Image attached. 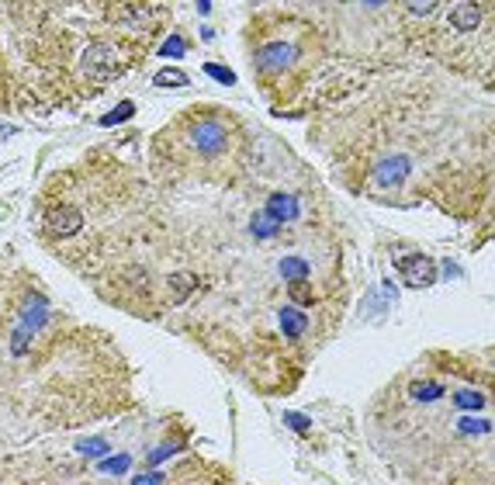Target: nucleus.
<instances>
[{"mask_svg":"<svg viewBox=\"0 0 495 485\" xmlns=\"http://www.w3.org/2000/svg\"><path fill=\"white\" fill-rule=\"evenodd\" d=\"M45 319H49V301H45L42 294H31L28 305H24V315H21V322H17V329H14V340H10V354H14V357H21V354L28 350V340L45 326Z\"/></svg>","mask_w":495,"mask_h":485,"instance_id":"nucleus-1","label":"nucleus"},{"mask_svg":"<svg viewBox=\"0 0 495 485\" xmlns=\"http://www.w3.org/2000/svg\"><path fill=\"white\" fill-rule=\"evenodd\" d=\"M84 73L94 77V80H104V77H114L118 73V52L111 42H94L91 49H84V59H80Z\"/></svg>","mask_w":495,"mask_h":485,"instance_id":"nucleus-2","label":"nucleus"},{"mask_svg":"<svg viewBox=\"0 0 495 485\" xmlns=\"http://www.w3.org/2000/svg\"><path fill=\"white\" fill-rule=\"evenodd\" d=\"M398 271H402V281L409 288H429L436 281V264L429 257H419V253H409L398 260Z\"/></svg>","mask_w":495,"mask_h":485,"instance_id":"nucleus-3","label":"nucleus"},{"mask_svg":"<svg viewBox=\"0 0 495 485\" xmlns=\"http://www.w3.org/2000/svg\"><path fill=\"white\" fill-rule=\"evenodd\" d=\"M298 59V49L291 42H264L260 52H257V66L264 73H277V70H288Z\"/></svg>","mask_w":495,"mask_h":485,"instance_id":"nucleus-4","label":"nucleus"},{"mask_svg":"<svg viewBox=\"0 0 495 485\" xmlns=\"http://www.w3.org/2000/svg\"><path fill=\"white\" fill-rule=\"evenodd\" d=\"M191 139H195L198 153H204V156H215V153L225 149V128H222V121H215V118L198 121V125L191 128Z\"/></svg>","mask_w":495,"mask_h":485,"instance_id":"nucleus-5","label":"nucleus"},{"mask_svg":"<svg viewBox=\"0 0 495 485\" xmlns=\"http://www.w3.org/2000/svg\"><path fill=\"white\" fill-rule=\"evenodd\" d=\"M409 174H412V160L405 153H395V156H388L374 167V184L378 188H398L402 181H409Z\"/></svg>","mask_w":495,"mask_h":485,"instance_id":"nucleus-6","label":"nucleus"},{"mask_svg":"<svg viewBox=\"0 0 495 485\" xmlns=\"http://www.w3.org/2000/svg\"><path fill=\"white\" fill-rule=\"evenodd\" d=\"M49 229H52V236H77L80 229H84V215L77 211V208H56L52 215H49Z\"/></svg>","mask_w":495,"mask_h":485,"instance_id":"nucleus-7","label":"nucleus"},{"mask_svg":"<svg viewBox=\"0 0 495 485\" xmlns=\"http://www.w3.org/2000/svg\"><path fill=\"white\" fill-rule=\"evenodd\" d=\"M264 215L274 218L277 225H281V222H291V218H298V197L295 194H274V197L267 201Z\"/></svg>","mask_w":495,"mask_h":485,"instance_id":"nucleus-8","label":"nucleus"},{"mask_svg":"<svg viewBox=\"0 0 495 485\" xmlns=\"http://www.w3.org/2000/svg\"><path fill=\"white\" fill-rule=\"evenodd\" d=\"M447 21H450L457 31H471V28H478V21H482V7H478V3H454L450 14H447Z\"/></svg>","mask_w":495,"mask_h":485,"instance_id":"nucleus-9","label":"nucleus"},{"mask_svg":"<svg viewBox=\"0 0 495 485\" xmlns=\"http://www.w3.org/2000/svg\"><path fill=\"white\" fill-rule=\"evenodd\" d=\"M277 322H281V329H284V336L288 340H298L301 333H305V312H298V308H291V305H284L281 312H277Z\"/></svg>","mask_w":495,"mask_h":485,"instance_id":"nucleus-10","label":"nucleus"},{"mask_svg":"<svg viewBox=\"0 0 495 485\" xmlns=\"http://www.w3.org/2000/svg\"><path fill=\"white\" fill-rule=\"evenodd\" d=\"M281 278H284L288 285H301V281L308 278V264H305L301 257H284V260H281Z\"/></svg>","mask_w":495,"mask_h":485,"instance_id":"nucleus-11","label":"nucleus"},{"mask_svg":"<svg viewBox=\"0 0 495 485\" xmlns=\"http://www.w3.org/2000/svg\"><path fill=\"white\" fill-rule=\"evenodd\" d=\"M409 395L416 402H436V398H443V385L440 382H416V385L409 388Z\"/></svg>","mask_w":495,"mask_h":485,"instance_id":"nucleus-12","label":"nucleus"},{"mask_svg":"<svg viewBox=\"0 0 495 485\" xmlns=\"http://www.w3.org/2000/svg\"><path fill=\"white\" fill-rule=\"evenodd\" d=\"M170 288H174V298L181 301V298H188L191 291L198 288V278L188 274V271H177V274H170Z\"/></svg>","mask_w":495,"mask_h":485,"instance_id":"nucleus-13","label":"nucleus"},{"mask_svg":"<svg viewBox=\"0 0 495 485\" xmlns=\"http://www.w3.org/2000/svg\"><path fill=\"white\" fill-rule=\"evenodd\" d=\"M485 402H489V398H485L482 391H475V388H464V391L454 395V405H457V409H485Z\"/></svg>","mask_w":495,"mask_h":485,"instance_id":"nucleus-14","label":"nucleus"},{"mask_svg":"<svg viewBox=\"0 0 495 485\" xmlns=\"http://www.w3.org/2000/svg\"><path fill=\"white\" fill-rule=\"evenodd\" d=\"M77 451H80L84 458H107V440H104V437H87V440L77 444Z\"/></svg>","mask_w":495,"mask_h":485,"instance_id":"nucleus-15","label":"nucleus"},{"mask_svg":"<svg viewBox=\"0 0 495 485\" xmlns=\"http://www.w3.org/2000/svg\"><path fill=\"white\" fill-rule=\"evenodd\" d=\"M250 229H253V236H260V239H267V236H277V229H281V225H277L274 218H267V215L260 211V215H253V222H250Z\"/></svg>","mask_w":495,"mask_h":485,"instance_id":"nucleus-16","label":"nucleus"},{"mask_svg":"<svg viewBox=\"0 0 495 485\" xmlns=\"http://www.w3.org/2000/svg\"><path fill=\"white\" fill-rule=\"evenodd\" d=\"M184 52H188V42H184L181 35H170V38L160 45V56H163V59H181Z\"/></svg>","mask_w":495,"mask_h":485,"instance_id":"nucleus-17","label":"nucleus"},{"mask_svg":"<svg viewBox=\"0 0 495 485\" xmlns=\"http://www.w3.org/2000/svg\"><path fill=\"white\" fill-rule=\"evenodd\" d=\"M204 73H208L211 80L225 84V87H232V84H236V73H232L229 66H222V63H204Z\"/></svg>","mask_w":495,"mask_h":485,"instance_id":"nucleus-18","label":"nucleus"},{"mask_svg":"<svg viewBox=\"0 0 495 485\" xmlns=\"http://www.w3.org/2000/svg\"><path fill=\"white\" fill-rule=\"evenodd\" d=\"M132 468V458L128 454H114V458H104L100 461V472H107V475H121V472H128Z\"/></svg>","mask_w":495,"mask_h":485,"instance_id":"nucleus-19","label":"nucleus"},{"mask_svg":"<svg viewBox=\"0 0 495 485\" xmlns=\"http://www.w3.org/2000/svg\"><path fill=\"white\" fill-rule=\"evenodd\" d=\"M156 87H184L188 84V77L184 73H177V70H163V73H156V80H153Z\"/></svg>","mask_w":495,"mask_h":485,"instance_id":"nucleus-20","label":"nucleus"},{"mask_svg":"<svg viewBox=\"0 0 495 485\" xmlns=\"http://www.w3.org/2000/svg\"><path fill=\"white\" fill-rule=\"evenodd\" d=\"M132 114H135V104H128V100H125L121 107H114L111 114H104V118H100V125H118V121H128Z\"/></svg>","mask_w":495,"mask_h":485,"instance_id":"nucleus-21","label":"nucleus"},{"mask_svg":"<svg viewBox=\"0 0 495 485\" xmlns=\"http://www.w3.org/2000/svg\"><path fill=\"white\" fill-rule=\"evenodd\" d=\"M181 451V444H167V447H156L153 454H149V465H160V461H167L170 454H177Z\"/></svg>","mask_w":495,"mask_h":485,"instance_id":"nucleus-22","label":"nucleus"},{"mask_svg":"<svg viewBox=\"0 0 495 485\" xmlns=\"http://www.w3.org/2000/svg\"><path fill=\"white\" fill-rule=\"evenodd\" d=\"M284 423H288L295 433H305V430H308V416H301V412H288V416H284Z\"/></svg>","mask_w":495,"mask_h":485,"instance_id":"nucleus-23","label":"nucleus"},{"mask_svg":"<svg viewBox=\"0 0 495 485\" xmlns=\"http://www.w3.org/2000/svg\"><path fill=\"white\" fill-rule=\"evenodd\" d=\"M461 430H464V433H489L492 426H489L485 419H464V423H461Z\"/></svg>","mask_w":495,"mask_h":485,"instance_id":"nucleus-24","label":"nucleus"},{"mask_svg":"<svg viewBox=\"0 0 495 485\" xmlns=\"http://www.w3.org/2000/svg\"><path fill=\"white\" fill-rule=\"evenodd\" d=\"M291 298H295V301H312V294H308V288H305V281H301V285H291Z\"/></svg>","mask_w":495,"mask_h":485,"instance_id":"nucleus-25","label":"nucleus"},{"mask_svg":"<svg viewBox=\"0 0 495 485\" xmlns=\"http://www.w3.org/2000/svg\"><path fill=\"white\" fill-rule=\"evenodd\" d=\"M429 10H436L433 0H426V3H409V14H429Z\"/></svg>","mask_w":495,"mask_h":485,"instance_id":"nucleus-26","label":"nucleus"},{"mask_svg":"<svg viewBox=\"0 0 495 485\" xmlns=\"http://www.w3.org/2000/svg\"><path fill=\"white\" fill-rule=\"evenodd\" d=\"M132 485H163V475H156V472L153 475H139Z\"/></svg>","mask_w":495,"mask_h":485,"instance_id":"nucleus-27","label":"nucleus"}]
</instances>
